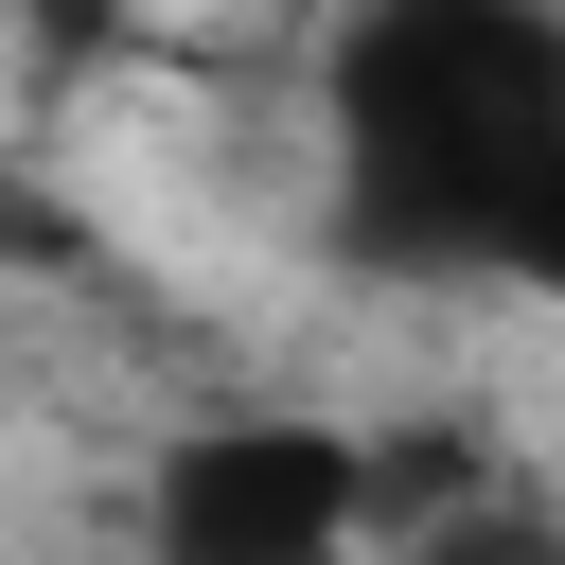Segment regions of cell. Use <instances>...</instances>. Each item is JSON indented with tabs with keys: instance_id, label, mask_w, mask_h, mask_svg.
Wrapping results in <instances>:
<instances>
[{
	"instance_id": "cell-1",
	"label": "cell",
	"mask_w": 565,
	"mask_h": 565,
	"mask_svg": "<svg viewBox=\"0 0 565 565\" xmlns=\"http://www.w3.org/2000/svg\"><path fill=\"white\" fill-rule=\"evenodd\" d=\"M318 212L388 282L565 300V0H335Z\"/></svg>"
},
{
	"instance_id": "cell-2",
	"label": "cell",
	"mask_w": 565,
	"mask_h": 565,
	"mask_svg": "<svg viewBox=\"0 0 565 565\" xmlns=\"http://www.w3.org/2000/svg\"><path fill=\"white\" fill-rule=\"evenodd\" d=\"M371 512H388V459L318 406H194L124 477L141 565H371Z\"/></svg>"
},
{
	"instance_id": "cell-3",
	"label": "cell",
	"mask_w": 565,
	"mask_h": 565,
	"mask_svg": "<svg viewBox=\"0 0 565 565\" xmlns=\"http://www.w3.org/2000/svg\"><path fill=\"white\" fill-rule=\"evenodd\" d=\"M547 565H565V547H547Z\"/></svg>"
}]
</instances>
